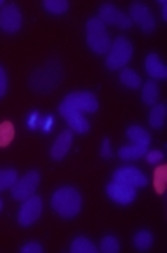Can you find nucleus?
Masks as SVG:
<instances>
[{
    "instance_id": "nucleus-1",
    "label": "nucleus",
    "mask_w": 167,
    "mask_h": 253,
    "mask_svg": "<svg viewBox=\"0 0 167 253\" xmlns=\"http://www.w3.org/2000/svg\"><path fill=\"white\" fill-rule=\"evenodd\" d=\"M51 206L63 218H73L82 210V196L73 187H61L52 194Z\"/></svg>"
},
{
    "instance_id": "nucleus-2",
    "label": "nucleus",
    "mask_w": 167,
    "mask_h": 253,
    "mask_svg": "<svg viewBox=\"0 0 167 253\" xmlns=\"http://www.w3.org/2000/svg\"><path fill=\"white\" fill-rule=\"evenodd\" d=\"M63 77L61 74V68H60V63L58 61H49L42 70H37L33 75H32L30 82H32V87L35 91H40V93H47L51 91L54 86H58Z\"/></svg>"
},
{
    "instance_id": "nucleus-3",
    "label": "nucleus",
    "mask_w": 167,
    "mask_h": 253,
    "mask_svg": "<svg viewBox=\"0 0 167 253\" xmlns=\"http://www.w3.org/2000/svg\"><path fill=\"white\" fill-rule=\"evenodd\" d=\"M133 44L126 37H117L111 42L110 51L106 52V67L110 70H122L133 60Z\"/></svg>"
},
{
    "instance_id": "nucleus-4",
    "label": "nucleus",
    "mask_w": 167,
    "mask_h": 253,
    "mask_svg": "<svg viewBox=\"0 0 167 253\" xmlns=\"http://www.w3.org/2000/svg\"><path fill=\"white\" fill-rule=\"evenodd\" d=\"M42 211H44V201L40 196H32V198L25 199L18 211V222L23 227H30L40 218Z\"/></svg>"
},
{
    "instance_id": "nucleus-5",
    "label": "nucleus",
    "mask_w": 167,
    "mask_h": 253,
    "mask_svg": "<svg viewBox=\"0 0 167 253\" xmlns=\"http://www.w3.org/2000/svg\"><path fill=\"white\" fill-rule=\"evenodd\" d=\"M38 183H40V173L35 171V169L28 171L21 178L16 180V183L12 185V198L16 201H25V199L32 198L37 192Z\"/></svg>"
},
{
    "instance_id": "nucleus-6",
    "label": "nucleus",
    "mask_w": 167,
    "mask_h": 253,
    "mask_svg": "<svg viewBox=\"0 0 167 253\" xmlns=\"http://www.w3.org/2000/svg\"><path fill=\"white\" fill-rule=\"evenodd\" d=\"M63 103H67L68 107L75 108V110L82 112V114H93L100 108V101L89 91H75L65 96Z\"/></svg>"
},
{
    "instance_id": "nucleus-7",
    "label": "nucleus",
    "mask_w": 167,
    "mask_h": 253,
    "mask_svg": "<svg viewBox=\"0 0 167 253\" xmlns=\"http://www.w3.org/2000/svg\"><path fill=\"white\" fill-rule=\"evenodd\" d=\"M98 14H100L98 18L104 23V26L111 25V26H117V28H122V30H127V28L133 26V21H131L129 16H127L126 12L120 11L117 5L108 4V2L101 5Z\"/></svg>"
},
{
    "instance_id": "nucleus-8",
    "label": "nucleus",
    "mask_w": 167,
    "mask_h": 253,
    "mask_svg": "<svg viewBox=\"0 0 167 253\" xmlns=\"http://www.w3.org/2000/svg\"><path fill=\"white\" fill-rule=\"evenodd\" d=\"M113 182L126 183V185H131V187H134V189H143V187L148 185L146 175L139 168H134V166H122V168H119V169H115V173H113Z\"/></svg>"
},
{
    "instance_id": "nucleus-9",
    "label": "nucleus",
    "mask_w": 167,
    "mask_h": 253,
    "mask_svg": "<svg viewBox=\"0 0 167 253\" xmlns=\"http://www.w3.org/2000/svg\"><path fill=\"white\" fill-rule=\"evenodd\" d=\"M129 19L136 25L141 26V30L150 34V32L155 30V18H153L152 11L146 4H141V2H133L129 7Z\"/></svg>"
},
{
    "instance_id": "nucleus-10",
    "label": "nucleus",
    "mask_w": 167,
    "mask_h": 253,
    "mask_svg": "<svg viewBox=\"0 0 167 253\" xmlns=\"http://www.w3.org/2000/svg\"><path fill=\"white\" fill-rule=\"evenodd\" d=\"M21 25L23 18L18 5L7 4L0 9V30L7 32V34H16L21 30Z\"/></svg>"
},
{
    "instance_id": "nucleus-11",
    "label": "nucleus",
    "mask_w": 167,
    "mask_h": 253,
    "mask_svg": "<svg viewBox=\"0 0 167 253\" xmlns=\"http://www.w3.org/2000/svg\"><path fill=\"white\" fill-rule=\"evenodd\" d=\"M60 114L65 117V121L68 123V126H70L71 131H75V133H87V131L91 129V124L89 121L84 117V114L78 110H75V108L68 107L67 103H61L60 105Z\"/></svg>"
},
{
    "instance_id": "nucleus-12",
    "label": "nucleus",
    "mask_w": 167,
    "mask_h": 253,
    "mask_svg": "<svg viewBox=\"0 0 167 253\" xmlns=\"http://www.w3.org/2000/svg\"><path fill=\"white\" fill-rule=\"evenodd\" d=\"M106 194L111 201H115L117 205H131L136 199V189L131 185L120 182H113L111 180L106 185Z\"/></svg>"
},
{
    "instance_id": "nucleus-13",
    "label": "nucleus",
    "mask_w": 167,
    "mask_h": 253,
    "mask_svg": "<svg viewBox=\"0 0 167 253\" xmlns=\"http://www.w3.org/2000/svg\"><path fill=\"white\" fill-rule=\"evenodd\" d=\"M71 142H73V134H71V129H65L60 133V136L56 138V142L52 143L51 147V157L54 161H61L65 156L68 154L71 147Z\"/></svg>"
},
{
    "instance_id": "nucleus-14",
    "label": "nucleus",
    "mask_w": 167,
    "mask_h": 253,
    "mask_svg": "<svg viewBox=\"0 0 167 253\" xmlns=\"http://www.w3.org/2000/svg\"><path fill=\"white\" fill-rule=\"evenodd\" d=\"M87 45L96 54H106L110 51L111 41L108 37L106 30L103 32H87Z\"/></svg>"
},
{
    "instance_id": "nucleus-15",
    "label": "nucleus",
    "mask_w": 167,
    "mask_h": 253,
    "mask_svg": "<svg viewBox=\"0 0 167 253\" xmlns=\"http://www.w3.org/2000/svg\"><path fill=\"white\" fill-rule=\"evenodd\" d=\"M145 70L153 81H164V79H167V67L160 61L159 54H155V52H150L146 56Z\"/></svg>"
},
{
    "instance_id": "nucleus-16",
    "label": "nucleus",
    "mask_w": 167,
    "mask_h": 253,
    "mask_svg": "<svg viewBox=\"0 0 167 253\" xmlns=\"http://www.w3.org/2000/svg\"><path fill=\"white\" fill-rule=\"evenodd\" d=\"M127 138H129L131 142L134 145H141V147H148L150 142H152V138H150V133L141 126H131L127 129Z\"/></svg>"
},
{
    "instance_id": "nucleus-17",
    "label": "nucleus",
    "mask_w": 167,
    "mask_h": 253,
    "mask_svg": "<svg viewBox=\"0 0 167 253\" xmlns=\"http://www.w3.org/2000/svg\"><path fill=\"white\" fill-rule=\"evenodd\" d=\"M159 94H160V89H159V84L155 81H148L146 84L141 86V100L145 101L146 105H155L157 100H159Z\"/></svg>"
},
{
    "instance_id": "nucleus-18",
    "label": "nucleus",
    "mask_w": 167,
    "mask_h": 253,
    "mask_svg": "<svg viewBox=\"0 0 167 253\" xmlns=\"http://www.w3.org/2000/svg\"><path fill=\"white\" fill-rule=\"evenodd\" d=\"M119 79L124 86L129 87V89H139V87H141V77H139L133 68L124 67L122 70H120Z\"/></svg>"
},
{
    "instance_id": "nucleus-19",
    "label": "nucleus",
    "mask_w": 167,
    "mask_h": 253,
    "mask_svg": "<svg viewBox=\"0 0 167 253\" xmlns=\"http://www.w3.org/2000/svg\"><path fill=\"white\" fill-rule=\"evenodd\" d=\"M70 252L71 253H98V246L94 245L91 239L84 238V236H78L70 245Z\"/></svg>"
},
{
    "instance_id": "nucleus-20",
    "label": "nucleus",
    "mask_w": 167,
    "mask_h": 253,
    "mask_svg": "<svg viewBox=\"0 0 167 253\" xmlns=\"http://www.w3.org/2000/svg\"><path fill=\"white\" fill-rule=\"evenodd\" d=\"M148 152V147H141V145H126V147H120L119 150V157L120 159H126V161H136L139 157H143L145 154Z\"/></svg>"
},
{
    "instance_id": "nucleus-21",
    "label": "nucleus",
    "mask_w": 167,
    "mask_h": 253,
    "mask_svg": "<svg viewBox=\"0 0 167 253\" xmlns=\"http://www.w3.org/2000/svg\"><path fill=\"white\" fill-rule=\"evenodd\" d=\"M166 114H167V108L166 105L159 103V105H153L152 112H150V126L155 127V129H160V127L164 126V123H166Z\"/></svg>"
},
{
    "instance_id": "nucleus-22",
    "label": "nucleus",
    "mask_w": 167,
    "mask_h": 253,
    "mask_svg": "<svg viewBox=\"0 0 167 253\" xmlns=\"http://www.w3.org/2000/svg\"><path fill=\"white\" fill-rule=\"evenodd\" d=\"M167 187V166H159L153 171V189L157 194H164Z\"/></svg>"
},
{
    "instance_id": "nucleus-23",
    "label": "nucleus",
    "mask_w": 167,
    "mask_h": 253,
    "mask_svg": "<svg viewBox=\"0 0 167 253\" xmlns=\"http://www.w3.org/2000/svg\"><path fill=\"white\" fill-rule=\"evenodd\" d=\"M14 136H16V129L11 121L0 123V147H7L14 140Z\"/></svg>"
},
{
    "instance_id": "nucleus-24",
    "label": "nucleus",
    "mask_w": 167,
    "mask_h": 253,
    "mask_svg": "<svg viewBox=\"0 0 167 253\" xmlns=\"http://www.w3.org/2000/svg\"><path fill=\"white\" fill-rule=\"evenodd\" d=\"M133 243L134 246H136L137 250H141V252H145V250H150L153 245V236L150 231H139L134 234L133 238Z\"/></svg>"
},
{
    "instance_id": "nucleus-25",
    "label": "nucleus",
    "mask_w": 167,
    "mask_h": 253,
    "mask_svg": "<svg viewBox=\"0 0 167 253\" xmlns=\"http://www.w3.org/2000/svg\"><path fill=\"white\" fill-rule=\"evenodd\" d=\"M44 9L51 14H63V12L68 11L70 4H68L67 0H44L42 2Z\"/></svg>"
},
{
    "instance_id": "nucleus-26",
    "label": "nucleus",
    "mask_w": 167,
    "mask_h": 253,
    "mask_svg": "<svg viewBox=\"0 0 167 253\" xmlns=\"http://www.w3.org/2000/svg\"><path fill=\"white\" fill-rule=\"evenodd\" d=\"M16 180H18L16 169H0V192H2V190L12 189Z\"/></svg>"
},
{
    "instance_id": "nucleus-27",
    "label": "nucleus",
    "mask_w": 167,
    "mask_h": 253,
    "mask_svg": "<svg viewBox=\"0 0 167 253\" xmlns=\"http://www.w3.org/2000/svg\"><path fill=\"white\" fill-rule=\"evenodd\" d=\"M100 250L103 253H117L120 250V243L115 236H104L100 243Z\"/></svg>"
},
{
    "instance_id": "nucleus-28",
    "label": "nucleus",
    "mask_w": 167,
    "mask_h": 253,
    "mask_svg": "<svg viewBox=\"0 0 167 253\" xmlns=\"http://www.w3.org/2000/svg\"><path fill=\"white\" fill-rule=\"evenodd\" d=\"M146 156V161H148L150 164H160L164 161V154H162V150H148V152L145 154Z\"/></svg>"
},
{
    "instance_id": "nucleus-29",
    "label": "nucleus",
    "mask_w": 167,
    "mask_h": 253,
    "mask_svg": "<svg viewBox=\"0 0 167 253\" xmlns=\"http://www.w3.org/2000/svg\"><path fill=\"white\" fill-rule=\"evenodd\" d=\"M44 248L38 243H26L25 246H21V253H42Z\"/></svg>"
},
{
    "instance_id": "nucleus-30",
    "label": "nucleus",
    "mask_w": 167,
    "mask_h": 253,
    "mask_svg": "<svg viewBox=\"0 0 167 253\" xmlns=\"http://www.w3.org/2000/svg\"><path fill=\"white\" fill-rule=\"evenodd\" d=\"M7 91V74H5L4 67H0V98L4 96Z\"/></svg>"
},
{
    "instance_id": "nucleus-31",
    "label": "nucleus",
    "mask_w": 167,
    "mask_h": 253,
    "mask_svg": "<svg viewBox=\"0 0 167 253\" xmlns=\"http://www.w3.org/2000/svg\"><path fill=\"white\" fill-rule=\"evenodd\" d=\"M101 156H103L104 159H110L111 157V143L108 138H104L103 143H101Z\"/></svg>"
},
{
    "instance_id": "nucleus-32",
    "label": "nucleus",
    "mask_w": 167,
    "mask_h": 253,
    "mask_svg": "<svg viewBox=\"0 0 167 253\" xmlns=\"http://www.w3.org/2000/svg\"><path fill=\"white\" fill-rule=\"evenodd\" d=\"M40 116H38V112H32L30 119H28V126L30 129H37V126H40Z\"/></svg>"
},
{
    "instance_id": "nucleus-33",
    "label": "nucleus",
    "mask_w": 167,
    "mask_h": 253,
    "mask_svg": "<svg viewBox=\"0 0 167 253\" xmlns=\"http://www.w3.org/2000/svg\"><path fill=\"white\" fill-rule=\"evenodd\" d=\"M160 5H162V18L167 19V5H166V0H159Z\"/></svg>"
},
{
    "instance_id": "nucleus-34",
    "label": "nucleus",
    "mask_w": 167,
    "mask_h": 253,
    "mask_svg": "<svg viewBox=\"0 0 167 253\" xmlns=\"http://www.w3.org/2000/svg\"><path fill=\"white\" fill-rule=\"evenodd\" d=\"M2 208H4V203H2V198H0V211H2Z\"/></svg>"
},
{
    "instance_id": "nucleus-35",
    "label": "nucleus",
    "mask_w": 167,
    "mask_h": 253,
    "mask_svg": "<svg viewBox=\"0 0 167 253\" xmlns=\"http://www.w3.org/2000/svg\"><path fill=\"white\" fill-rule=\"evenodd\" d=\"M2 7H4V2H2V0H0V9H2Z\"/></svg>"
}]
</instances>
